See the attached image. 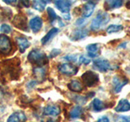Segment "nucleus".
I'll return each instance as SVG.
<instances>
[{"mask_svg": "<svg viewBox=\"0 0 130 122\" xmlns=\"http://www.w3.org/2000/svg\"><path fill=\"white\" fill-rule=\"evenodd\" d=\"M20 59L18 58L4 60L0 64V69L1 72L5 75H8L12 80H16L19 78L20 73Z\"/></svg>", "mask_w": 130, "mask_h": 122, "instance_id": "obj_1", "label": "nucleus"}, {"mask_svg": "<svg viewBox=\"0 0 130 122\" xmlns=\"http://www.w3.org/2000/svg\"><path fill=\"white\" fill-rule=\"evenodd\" d=\"M28 59L31 63L37 64L38 67H42L47 63L46 54L40 49H34V50L31 51L28 55Z\"/></svg>", "mask_w": 130, "mask_h": 122, "instance_id": "obj_2", "label": "nucleus"}, {"mask_svg": "<svg viewBox=\"0 0 130 122\" xmlns=\"http://www.w3.org/2000/svg\"><path fill=\"white\" fill-rule=\"evenodd\" d=\"M109 15L107 12H99L96 17L92 20L90 28L93 31H98L109 22Z\"/></svg>", "mask_w": 130, "mask_h": 122, "instance_id": "obj_3", "label": "nucleus"}, {"mask_svg": "<svg viewBox=\"0 0 130 122\" xmlns=\"http://www.w3.org/2000/svg\"><path fill=\"white\" fill-rule=\"evenodd\" d=\"M83 83L89 87H93L99 83V77L96 72L92 71H87L84 72L81 76Z\"/></svg>", "mask_w": 130, "mask_h": 122, "instance_id": "obj_4", "label": "nucleus"}, {"mask_svg": "<svg viewBox=\"0 0 130 122\" xmlns=\"http://www.w3.org/2000/svg\"><path fill=\"white\" fill-rule=\"evenodd\" d=\"M93 64V68L101 72H107V71L111 69V64H110V62L107 59H94Z\"/></svg>", "mask_w": 130, "mask_h": 122, "instance_id": "obj_5", "label": "nucleus"}, {"mask_svg": "<svg viewBox=\"0 0 130 122\" xmlns=\"http://www.w3.org/2000/svg\"><path fill=\"white\" fill-rule=\"evenodd\" d=\"M12 24L15 27L17 28H20L21 30L27 31L28 30V25H27V18L26 16L22 13H20L16 15L13 20H12Z\"/></svg>", "mask_w": 130, "mask_h": 122, "instance_id": "obj_6", "label": "nucleus"}, {"mask_svg": "<svg viewBox=\"0 0 130 122\" xmlns=\"http://www.w3.org/2000/svg\"><path fill=\"white\" fill-rule=\"evenodd\" d=\"M11 50V43L10 38L5 34H0V53L8 54Z\"/></svg>", "mask_w": 130, "mask_h": 122, "instance_id": "obj_7", "label": "nucleus"}, {"mask_svg": "<svg viewBox=\"0 0 130 122\" xmlns=\"http://www.w3.org/2000/svg\"><path fill=\"white\" fill-rule=\"evenodd\" d=\"M59 70L61 73L67 76H73L78 72V68L72 65V64H63L59 66Z\"/></svg>", "mask_w": 130, "mask_h": 122, "instance_id": "obj_8", "label": "nucleus"}, {"mask_svg": "<svg viewBox=\"0 0 130 122\" xmlns=\"http://www.w3.org/2000/svg\"><path fill=\"white\" fill-rule=\"evenodd\" d=\"M95 8V3L93 2H88L85 3L82 7V11H81V14H82L84 18L89 17L92 14Z\"/></svg>", "mask_w": 130, "mask_h": 122, "instance_id": "obj_9", "label": "nucleus"}, {"mask_svg": "<svg viewBox=\"0 0 130 122\" xmlns=\"http://www.w3.org/2000/svg\"><path fill=\"white\" fill-rule=\"evenodd\" d=\"M128 82V80L127 78L121 79L118 77H115L113 78V85H114V90L116 93H120L121 91L122 88Z\"/></svg>", "mask_w": 130, "mask_h": 122, "instance_id": "obj_10", "label": "nucleus"}, {"mask_svg": "<svg viewBox=\"0 0 130 122\" xmlns=\"http://www.w3.org/2000/svg\"><path fill=\"white\" fill-rule=\"evenodd\" d=\"M88 35V30L86 28H78L72 33L70 38L72 41H78L80 39L85 38Z\"/></svg>", "mask_w": 130, "mask_h": 122, "instance_id": "obj_11", "label": "nucleus"}, {"mask_svg": "<svg viewBox=\"0 0 130 122\" xmlns=\"http://www.w3.org/2000/svg\"><path fill=\"white\" fill-rule=\"evenodd\" d=\"M42 26V20L38 16L32 18L29 21V27L34 33H38L40 31Z\"/></svg>", "mask_w": 130, "mask_h": 122, "instance_id": "obj_12", "label": "nucleus"}, {"mask_svg": "<svg viewBox=\"0 0 130 122\" xmlns=\"http://www.w3.org/2000/svg\"><path fill=\"white\" fill-rule=\"evenodd\" d=\"M115 110L116 112H125L130 111V103L126 99H122L119 101Z\"/></svg>", "mask_w": 130, "mask_h": 122, "instance_id": "obj_13", "label": "nucleus"}, {"mask_svg": "<svg viewBox=\"0 0 130 122\" xmlns=\"http://www.w3.org/2000/svg\"><path fill=\"white\" fill-rule=\"evenodd\" d=\"M15 41L17 42L20 51L21 53H24L30 46L29 42L27 40V38H24V37H16Z\"/></svg>", "mask_w": 130, "mask_h": 122, "instance_id": "obj_14", "label": "nucleus"}, {"mask_svg": "<svg viewBox=\"0 0 130 122\" xmlns=\"http://www.w3.org/2000/svg\"><path fill=\"white\" fill-rule=\"evenodd\" d=\"M72 2L69 1H56L55 6L63 13H68L72 6Z\"/></svg>", "mask_w": 130, "mask_h": 122, "instance_id": "obj_15", "label": "nucleus"}, {"mask_svg": "<svg viewBox=\"0 0 130 122\" xmlns=\"http://www.w3.org/2000/svg\"><path fill=\"white\" fill-rule=\"evenodd\" d=\"M60 108L56 105H47L44 108V114L46 116H56L59 115Z\"/></svg>", "mask_w": 130, "mask_h": 122, "instance_id": "obj_16", "label": "nucleus"}, {"mask_svg": "<svg viewBox=\"0 0 130 122\" xmlns=\"http://www.w3.org/2000/svg\"><path fill=\"white\" fill-rule=\"evenodd\" d=\"M86 50L88 51V55L91 58H95L99 55V50L100 47L99 44L93 43V44H89L86 47Z\"/></svg>", "mask_w": 130, "mask_h": 122, "instance_id": "obj_17", "label": "nucleus"}, {"mask_svg": "<svg viewBox=\"0 0 130 122\" xmlns=\"http://www.w3.org/2000/svg\"><path fill=\"white\" fill-rule=\"evenodd\" d=\"M68 88L70 90L73 92H80L82 91L83 86L82 84L80 83V81L78 80H72L70 81V83L68 84Z\"/></svg>", "mask_w": 130, "mask_h": 122, "instance_id": "obj_18", "label": "nucleus"}, {"mask_svg": "<svg viewBox=\"0 0 130 122\" xmlns=\"http://www.w3.org/2000/svg\"><path fill=\"white\" fill-rule=\"evenodd\" d=\"M58 32H59V29L57 28H52L49 31L46 35H45L44 38H42V43L43 45H45V44H46L47 42H49L57 34H58Z\"/></svg>", "mask_w": 130, "mask_h": 122, "instance_id": "obj_19", "label": "nucleus"}, {"mask_svg": "<svg viewBox=\"0 0 130 122\" xmlns=\"http://www.w3.org/2000/svg\"><path fill=\"white\" fill-rule=\"evenodd\" d=\"M24 121L26 120L25 116L22 112H15L9 116L7 122H20V120Z\"/></svg>", "mask_w": 130, "mask_h": 122, "instance_id": "obj_20", "label": "nucleus"}, {"mask_svg": "<svg viewBox=\"0 0 130 122\" xmlns=\"http://www.w3.org/2000/svg\"><path fill=\"white\" fill-rule=\"evenodd\" d=\"M34 73L37 79L43 81L46 77V68L43 67H37L34 69Z\"/></svg>", "mask_w": 130, "mask_h": 122, "instance_id": "obj_21", "label": "nucleus"}, {"mask_svg": "<svg viewBox=\"0 0 130 122\" xmlns=\"http://www.w3.org/2000/svg\"><path fill=\"white\" fill-rule=\"evenodd\" d=\"M123 1L121 0H114V1H107L105 3L104 6L107 7V9H115V8H120V7L123 6Z\"/></svg>", "mask_w": 130, "mask_h": 122, "instance_id": "obj_22", "label": "nucleus"}, {"mask_svg": "<svg viewBox=\"0 0 130 122\" xmlns=\"http://www.w3.org/2000/svg\"><path fill=\"white\" fill-rule=\"evenodd\" d=\"M92 108L93 110L96 112H101L102 110H103L105 108L104 103L99 99H94L92 102Z\"/></svg>", "mask_w": 130, "mask_h": 122, "instance_id": "obj_23", "label": "nucleus"}, {"mask_svg": "<svg viewBox=\"0 0 130 122\" xmlns=\"http://www.w3.org/2000/svg\"><path fill=\"white\" fill-rule=\"evenodd\" d=\"M83 109L80 106H75L73 107L71 111H70V117L72 119H76V118H79L81 114H82Z\"/></svg>", "mask_w": 130, "mask_h": 122, "instance_id": "obj_24", "label": "nucleus"}, {"mask_svg": "<svg viewBox=\"0 0 130 122\" xmlns=\"http://www.w3.org/2000/svg\"><path fill=\"white\" fill-rule=\"evenodd\" d=\"M124 28V27L120 24H111L107 28V34H113V33L120 32Z\"/></svg>", "mask_w": 130, "mask_h": 122, "instance_id": "obj_25", "label": "nucleus"}, {"mask_svg": "<svg viewBox=\"0 0 130 122\" xmlns=\"http://www.w3.org/2000/svg\"><path fill=\"white\" fill-rule=\"evenodd\" d=\"M46 5V2L45 1H34L32 2V7L39 11H42Z\"/></svg>", "mask_w": 130, "mask_h": 122, "instance_id": "obj_26", "label": "nucleus"}, {"mask_svg": "<svg viewBox=\"0 0 130 122\" xmlns=\"http://www.w3.org/2000/svg\"><path fill=\"white\" fill-rule=\"evenodd\" d=\"M47 12H48V15H49V17H50V20L51 22H54L56 19H59V17L58 16L56 15V13L55 12V11L52 9L51 7H47Z\"/></svg>", "mask_w": 130, "mask_h": 122, "instance_id": "obj_27", "label": "nucleus"}, {"mask_svg": "<svg viewBox=\"0 0 130 122\" xmlns=\"http://www.w3.org/2000/svg\"><path fill=\"white\" fill-rule=\"evenodd\" d=\"M65 59H67L68 61H71V62H78L79 60V56L77 55H68L67 56H65Z\"/></svg>", "mask_w": 130, "mask_h": 122, "instance_id": "obj_28", "label": "nucleus"}, {"mask_svg": "<svg viewBox=\"0 0 130 122\" xmlns=\"http://www.w3.org/2000/svg\"><path fill=\"white\" fill-rule=\"evenodd\" d=\"M0 31L4 33V34H9V33H11V28L8 25V24H2L1 28H0Z\"/></svg>", "mask_w": 130, "mask_h": 122, "instance_id": "obj_29", "label": "nucleus"}, {"mask_svg": "<svg viewBox=\"0 0 130 122\" xmlns=\"http://www.w3.org/2000/svg\"><path fill=\"white\" fill-rule=\"evenodd\" d=\"M75 101L77 103H79V104H85V103H86V101H87V99L86 98H85V97H82V96H77L76 95L75 96Z\"/></svg>", "mask_w": 130, "mask_h": 122, "instance_id": "obj_30", "label": "nucleus"}, {"mask_svg": "<svg viewBox=\"0 0 130 122\" xmlns=\"http://www.w3.org/2000/svg\"><path fill=\"white\" fill-rule=\"evenodd\" d=\"M78 62L80 64H89V63H90V59H89V58H87V57H85V55H80L79 56V60Z\"/></svg>", "mask_w": 130, "mask_h": 122, "instance_id": "obj_31", "label": "nucleus"}, {"mask_svg": "<svg viewBox=\"0 0 130 122\" xmlns=\"http://www.w3.org/2000/svg\"><path fill=\"white\" fill-rule=\"evenodd\" d=\"M60 50H59V49H54V50H52L51 54H50V57L51 58H54V57L59 55L60 54Z\"/></svg>", "mask_w": 130, "mask_h": 122, "instance_id": "obj_32", "label": "nucleus"}, {"mask_svg": "<svg viewBox=\"0 0 130 122\" xmlns=\"http://www.w3.org/2000/svg\"><path fill=\"white\" fill-rule=\"evenodd\" d=\"M97 122H110V120L107 116H102L97 120Z\"/></svg>", "mask_w": 130, "mask_h": 122, "instance_id": "obj_33", "label": "nucleus"}, {"mask_svg": "<svg viewBox=\"0 0 130 122\" xmlns=\"http://www.w3.org/2000/svg\"><path fill=\"white\" fill-rule=\"evenodd\" d=\"M85 18H80V19H78L76 20V24H78V25H81V24H82L84 22H85Z\"/></svg>", "mask_w": 130, "mask_h": 122, "instance_id": "obj_34", "label": "nucleus"}, {"mask_svg": "<svg viewBox=\"0 0 130 122\" xmlns=\"http://www.w3.org/2000/svg\"><path fill=\"white\" fill-rule=\"evenodd\" d=\"M63 17L66 20H69L71 18V16H70V15H69V13H63Z\"/></svg>", "mask_w": 130, "mask_h": 122, "instance_id": "obj_35", "label": "nucleus"}, {"mask_svg": "<svg viewBox=\"0 0 130 122\" xmlns=\"http://www.w3.org/2000/svg\"><path fill=\"white\" fill-rule=\"evenodd\" d=\"M20 4H22L23 7H26L29 6V3H28V1H21L20 2Z\"/></svg>", "mask_w": 130, "mask_h": 122, "instance_id": "obj_36", "label": "nucleus"}, {"mask_svg": "<svg viewBox=\"0 0 130 122\" xmlns=\"http://www.w3.org/2000/svg\"><path fill=\"white\" fill-rule=\"evenodd\" d=\"M3 97H4V92L3 90V89L0 87V102L3 99Z\"/></svg>", "mask_w": 130, "mask_h": 122, "instance_id": "obj_37", "label": "nucleus"}, {"mask_svg": "<svg viewBox=\"0 0 130 122\" xmlns=\"http://www.w3.org/2000/svg\"><path fill=\"white\" fill-rule=\"evenodd\" d=\"M122 118H123V120H122L121 121H120V122H129V121H130V119L126 120V119H125V117H122Z\"/></svg>", "mask_w": 130, "mask_h": 122, "instance_id": "obj_38", "label": "nucleus"}]
</instances>
